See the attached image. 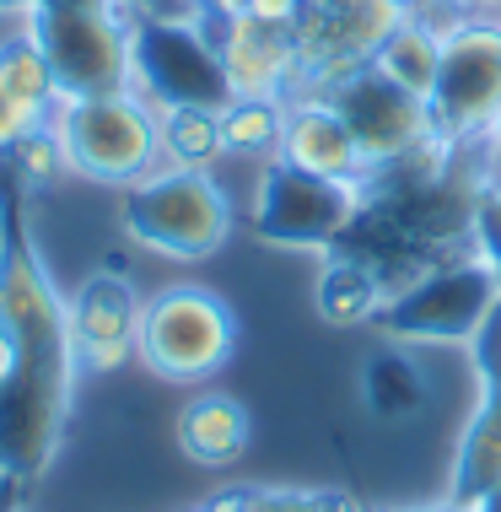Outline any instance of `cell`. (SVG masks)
<instances>
[{"label":"cell","instance_id":"1","mask_svg":"<svg viewBox=\"0 0 501 512\" xmlns=\"http://www.w3.org/2000/svg\"><path fill=\"white\" fill-rule=\"evenodd\" d=\"M76 372L71 297H60L17 205L0 200V469L11 486L27 491L54 464Z\"/></svg>","mask_w":501,"mask_h":512},{"label":"cell","instance_id":"2","mask_svg":"<svg viewBox=\"0 0 501 512\" xmlns=\"http://www.w3.org/2000/svg\"><path fill=\"white\" fill-rule=\"evenodd\" d=\"M496 313L501 275L480 254H448L388 297L378 329L394 345H475Z\"/></svg>","mask_w":501,"mask_h":512},{"label":"cell","instance_id":"3","mask_svg":"<svg viewBox=\"0 0 501 512\" xmlns=\"http://www.w3.org/2000/svg\"><path fill=\"white\" fill-rule=\"evenodd\" d=\"M54 135L65 141L71 173L97 178V184H141L162 168L157 157V103L135 87L97 92V98H60L54 103Z\"/></svg>","mask_w":501,"mask_h":512},{"label":"cell","instance_id":"4","mask_svg":"<svg viewBox=\"0 0 501 512\" xmlns=\"http://www.w3.org/2000/svg\"><path fill=\"white\" fill-rule=\"evenodd\" d=\"M130 33L135 27L108 6H81V0H33L27 6V38L44 49L65 98L135 87Z\"/></svg>","mask_w":501,"mask_h":512},{"label":"cell","instance_id":"5","mask_svg":"<svg viewBox=\"0 0 501 512\" xmlns=\"http://www.w3.org/2000/svg\"><path fill=\"white\" fill-rule=\"evenodd\" d=\"M130 238L167 259H211L232 238V200L211 173L157 168L124 195Z\"/></svg>","mask_w":501,"mask_h":512},{"label":"cell","instance_id":"6","mask_svg":"<svg viewBox=\"0 0 501 512\" xmlns=\"http://www.w3.org/2000/svg\"><path fill=\"white\" fill-rule=\"evenodd\" d=\"M238 345V318L211 286H162L141 308V340L135 356L167 383H200L232 362Z\"/></svg>","mask_w":501,"mask_h":512},{"label":"cell","instance_id":"7","mask_svg":"<svg viewBox=\"0 0 501 512\" xmlns=\"http://www.w3.org/2000/svg\"><path fill=\"white\" fill-rule=\"evenodd\" d=\"M361 200H367L361 184H334V178L302 173V168H291V162L275 157L270 168L259 173V195H254L248 227H254L270 248L329 254V248H340L345 232L356 227Z\"/></svg>","mask_w":501,"mask_h":512},{"label":"cell","instance_id":"8","mask_svg":"<svg viewBox=\"0 0 501 512\" xmlns=\"http://www.w3.org/2000/svg\"><path fill=\"white\" fill-rule=\"evenodd\" d=\"M431 119L458 146H485L501 119V17L442 22V71L431 92Z\"/></svg>","mask_w":501,"mask_h":512},{"label":"cell","instance_id":"9","mask_svg":"<svg viewBox=\"0 0 501 512\" xmlns=\"http://www.w3.org/2000/svg\"><path fill=\"white\" fill-rule=\"evenodd\" d=\"M130 49H135V92L157 108L167 103L227 108L232 103L216 27L205 17H141L130 33Z\"/></svg>","mask_w":501,"mask_h":512},{"label":"cell","instance_id":"10","mask_svg":"<svg viewBox=\"0 0 501 512\" xmlns=\"http://www.w3.org/2000/svg\"><path fill=\"white\" fill-rule=\"evenodd\" d=\"M329 98L345 114V124H351V135H356L361 157H367L372 178L388 173V168H399L415 146L437 135L431 103L410 98V92L394 87V81H383L372 65H361V71H351L340 87H329Z\"/></svg>","mask_w":501,"mask_h":512},{"label":"cell","instance_id":"11","mask_svg":"<svg viewBox=\"0 0 501 512\" xmlns=\"http://www.w3.org/2000/svg\"><path fill=\"white\" fill-rule=\"evenodd\" d=\"M141 308L146 297L130 286V275L97 270L71 292V335L81 372H114L135 356L141 340Z\"/></svg>","mask_w":501,"mask_h":512},{"label":"cell","instance_id":"12","mask_svg":"<svg viewBox=\"0 0 501 512\" xmlns=\"http://www.w3.org/2000/svg\"><path fill=\"white\" fill-rule=\"evenodd\" d=\"M216 27V49H221V71H227L232 98H286L302 81V44L297 27L286 22H259L238 11Z\"/></svg>","mask_w":501,"mask_h":512},{"label":"cell","instance_id":"13","mask_svg":"<svg viewBox=\"0 0 501 512\" xmlns=\"http://www.w3.org/2000/svg\"><path fill=\"white\" fill-rule=\"evenodd\" d=\"M281 162L318 178H334V184H372V168L361 157L351 124L334 108L329 92H291L286 103V130H281Z\"/></svg>","mask_w":501,"mask_h":512},{"label":"cell","instance_id":"14","mask_svg":"<svg viewBox=\"0 0 501 512\" xmlns=\"http://www.w3.org/2000/svg\"><path fill=\"white\" fill-rule=\"evenodd\" d=\"M480 378H485L480 405L469 415L464 437H458V459H453L458 502H480L501 480V367H480Z\"/></svg>","mask_w":501,"mask_h":512},{"label":"cell","instance_id":"15","mask_svg":"<svg viewBox=\"0 0 501 512\" xmlns=\"http://www.w3.org/2000/svg\"><path fill=\"white\" fill-rule=\"evenodd\" d=\"M178 448L205 469H227L248 448V410L232 394H200L178 415Z\"/></svg>","mask_w":501,"mask_h":512},{"label":"cell","instance_id":"16","mask_svg":"<svg viewBox=\"0 0 501 512\" xmlns=\"http://www.w3.org/2000/svg\"><path fill=\"white\" fill-rule=\"evenodd\" d=\"M372 71H378L383 81H394V87H405L410 98L431 103V92H437V71H442V22L410 11V17L378 44Z\"/></svg>","mask_w":501,"mask_h":512},{"label":"cell","instance_id":"17","mask_svg":"<svg viewBox=\"0 0 501 512\" xmlns=\"http://www.w3.org/2000/svg\"><path fill=\"white\" fill-rule=\"evenodd\" d=\"M157 157H162V168L211 173L216 162L227 157V141H221V108H194V103L157 108Z\"/></svg>","mask_w":501,"mask_h":512},{"label":"cell","instance_id":"18","mask_svg":"<svg viewBox=\"0 0 501 512\" xmlns=\"http://www.w3.org/2000/svg\"><path fill=\"white\" fill-rule=\"evenodd\" d=\"M383 308H388V292L372 265H361L351 254L324 265V275H318V313H324V324L361 329V324H378Z\"/></svg>","mask_w":501,"mask_h":512},{"label":"cell","instance_id":"19","mask_svg":"<svg viewBox=\"0 0 501 512\" xmlns=\"http://www.w3.org/2000/svg\"><path fill=\"white\" fill-rule=\"evenodd\" d=\"M361 389H367V410L383 415V421H410L431 405V389H426V372L388 340V351H378L361 372Z\"/></svg>","mask_w":501,"mask_h":512},{"label":"cell","instance_id":"20","mask_svg":"<svg viewBox=\"0 0 501 512\" xmlns=\"http://www.w3.org/2000/svg\"><path fill=\"white\" fill-rule=\"evenodd\" d=\"M286 98H232L221 108V141L227 157H281Z\"/></svg>","mask_w":501,"mask_h":512},{"label":"cell","instance_id":"21","mask_svg":"<svg viewBox=\"0 0 501 512\" xmlns=\"http://www.w3.org/2000/svg\"><path fill=\"white\" fill-rule=\"evenodd\" d=\"M6 168L17 178V189H49L54 178L71 173V157H65V141L54 135V124H38L33 135H22L6 151Z\"/></svg>","mask_w":501,"mask_h":512},{"label":"cell","instance_id":"22","mask_svg":"<svg viewBox=\"0 0 501 512\" xmlns=\"http://www.w3.org/2000/svg\"><path fill=\"white\" fill-rule=\"evenodd\" d=\"M469 243L475 254L501 275V184H485L475 195V216H469Z\"/></svg>","mask_w":501,"mask_h":512},{"label":"cell","instance_id":"23","mask_svg":"<svg viewBox=\"0 0 501 512\" xmlns=\"http://www.w3.org/2000/svg\"><path fill=\"white\" fill-rule=\"evenodd\" d=\"M38 124H49V108H38L33 98H22V92L0 76V157H6L22 135H33Z\"/></svg>","mask_w":501,"mask_h":512},{"label":"cell","instance_id":"24","mask_svg":"<svg viewBox=\"0 0 501 512\" xmlns=\"http://www.w3.org/2000/svg\"><path fill=\"white\" fill-rule=\"evenodd\" d=\"M114 17L124 22H141V17H194V0H103Z\"/></svg>","mask_w":501,"mask_h":512},{"label":"cell","instance_id":"25","mask_svg":"<svg viewBox=\"0 0 501 512\" xmlns=\"http://www.w3.org/2000/svg\"><path fill=\"white\" fill-rule=\"evenodd\" d=\"M254 512H318L313 491H275V486H254Z\"/></svg>","mask_w":501,"mask_h":512},{"label":"cell","instance_id":"26","mask_svg":"<svg viewBox=\"0 0 501 512\" xmlns=\"http://www.w3.org/2000/svg\"><path fill=\"white\" fill-rule=\"evenodd\" d=\"M243 11L248 17H259V22H297V11H302V0H243Z\"/></svg>","mask_w":501,"mask_h":512},{"label":"cell","instance_id":"27","mask_svg":"<svg viewBox=\"0 0 501 512\" xmlns=\"http://www.w3.org/2000/svg\"><path fill=\"white\" fill-rule=\"evenodd\" d=\"M205 512H254V486H232V491H216L211 502H205Z\"/></svg>","mask_w":501,"mask_h":512},{"label":"cell","instance_id":"28","mask_svg":"<svg viewBox=\"0 0 501 512\" xmlns=\"http://www.w3.org/2000/svg\"><path fill=\"white\" fill-rule=\"evenodd\" d=\"M313 502H318V512H367V507H361L351 491H340V486H329V491H313Z\"/></svg>","mask_w":501,"mask_h":512},{"label":"cell","instance_id":"29","mask_svg":"<svg viewBox=\"0 0 501 512\" xmlns=\"http://www.w3.org/2000/svg\"><path fill=\"white\" fill-rule=\"evenodd\" d=\"M238 11H243V0H194V17H205V22H227Z\"/></svg>","mask_w":501,"mask_h":512},{"label":"cell","instance_id":"30","mask_svg":"<svg viewBox=\"0 0 501 512\" xmlns=\"http://www.w3.org/2000/svg\"><path fill=\"white\" fill-rule=\"evenodd\" d=\"M410 512H475V507L458 502V496H442V502H426V507H410Z\"/></svg>","mask_w":501,"mask_h":512},{"label":"cell","instance_id":"31","mask_svg":"<svg viewBox=\"0 0 501 512\" xmlns=\"http://www.w3.org/2000/svg\"><path fill=\"white\" fill-rule=\"evenodd\" d=\"M469 507H475V512H501V480H496V486L480 496V502H469Z\"/></svg>","mask_w":501,"mask_h":512},{"label":"cell","instance_id":"32","mask_svg":"<svg viewBox=\"0 0 501 512\" xmlns=\"http://www.w3.org/2000/svg\"><path fill=\"white\" fill-rule=\"evenodd\" d=\"M485 146H491V151H496V157H501V119L491 124V135H485Z\"/></svg>","mask_w":501,"mask_h":512},{"label":"cell","instance_id":"33","mask_svg":"<svg viewBox=\"0 0 501 512\" xmlns=\"http://www.w3.org/2000/svg\"><path fill=\"white\" fill-rule=\"evenodd\" d=\"M81 6H103V0H81Z\"/></svg>","mask_w":501,"mask_h":512},{"label":"cell","instance_id":"34","mask_svg":"<svg viewBox=\"0 0 501 512\" xmlns=\"http://www.w3.org/2000/svg\"><path fill=\"white\" fill-rule=\"evenodd\" d=\"M0 486H6V469H0Z\"/></svg>","mask_w":501,"mask_h":512},{"label":"cell","instance_id":"35","mask_svg":"<svg viewBox=\"0 0 501 512\" xmlns=\"http://www.w3.org/2000/svg\"><path fill=\"white\" fill-rule=\"evenodd\" d=\"M189 512H205V507H189Z\"/></svg>","mask_w":501,"mask_h":512},{"label":"cell","instance_id":"36","mask_svg":"<svg viewBox=\"0 0 501 512\" xmlns=\"http://www.w3.org/2000/svg\"><path fill=\"white\" fill-rule=\"evenodd\" d=\"M0 512H6V507H0Z\"/></svg>","mask_w":501,"mask_h":512},{"label":"cell","instance_id":"37","mask_svg":"<svg viewBox=\"0 0 501 512\" xmlns=\"http://www.w3.org/2000/svg\"><path fill=\"white\" fill-rule=\"evenodd\" d=\"M17 512H22V507H17Z\"/></svg>","mask_w":501,"mask_h":512}]
</instances>
